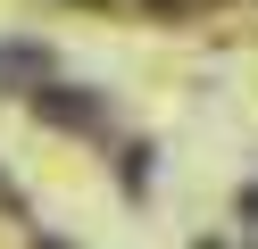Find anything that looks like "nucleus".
<instances>
[{"instance_id":"f257e3e1","label":"nucleus","mask_w":258,"mask_h":249,"mask_svg":"<svg viewBox=\"0 0 258 249\" xmlns=\"http://www.w3.org/2000/svg\"><path fill=\"white\" fill-rule=\"evenodd\" d=\"M150 9H200V0H150Z\"/></svg>"}]
</instances>
